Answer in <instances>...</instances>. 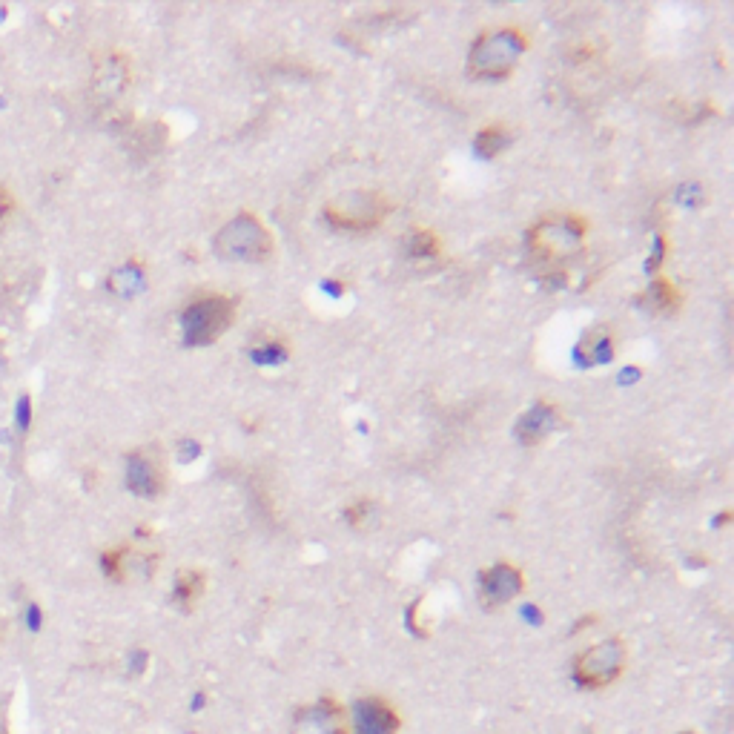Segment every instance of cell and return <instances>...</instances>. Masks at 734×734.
I'll use <instances>...</instances> for the list:
<instances>
[{
  "label": "cell",
  "mask_w": 734,
  "mask_h": 734,
  "mask_svg": "<svg viewBox=\"0 0 734 734\" xmlns=\"http://www.w3.org/2000/svg\"><path fill=\"white\" fill-rule=\"evenodd\" d=\"M276 250L273 233L256 213H238L216 236V253L227 261H267Z\"/></svg>",
  "instance_id": "3"
},
{
  "label": "cell",
  "mask_w": 734,
  "mask_h": 734,
  "mask_svg": "<svg viewBox=\"0 0 734 734\" xmlns=\"http://www.w3.org/2000/svg\"><path fill=\"white\" fill-rule=\"evenodd\" d=\"M525 591V577L514 562H497L479 577V600L485 608H499Z\"/></svg>",
  "instance_id": "9"
},
{
  "label": "cell",
  "mask_w": 734,
  "mask_h": 734,
  "mask_svg": "<svg viewBox=\"0 0 734 734\" xmlns=\"http://www.w3.org/2000/svg\"><path fill=\"white\" fill-rule=\"evenodd\" d=\"M293 734H350L345 706L330 694L299 706L293 717Z\"/></svg>",
  "instance_id": "7"
},
{
  "label": "cell",
  "mask_w": 734,
  "mask_h": 734,
  "mask_svg": "<svg viewBox=\"0 0 734 734\" xmlns=\"http://www.w3.org/2000/svg\"><path fill=\"white\" fill-rule=\"evenodd\" d=\"M528 49V35L519 26H502L494 32H485L476 38L468 72L474 78H505L514 72V66Z\"/></svg>",
  "instance_id": "2"
},
{
  "label": "cell",
  "mask_w": 734,
  "mask_h": 734,
  "mask_svg": "<svg viewBox=\"0 0 734 734\" xmlns=\"http://www.w3.org/2000/svg\"><path fill=\"white\" fill-rule=\"evenodd\" d=\"M508 147V130L502 124H491L476 135V150L482 152L485 158H494L499 152Z\"/></svg>",
  "instance_id": "16"
},
{
  "label": "cell",
  "mask_w": 734,
  "mask_h": 734,
  "mask_svg": "<svg viewBox=\"0 0 734 734\" xmlns=\"http://www.w3.org/2000/svg\"><path fill=\"white\" fill-rule=\"evenodd\" d=\"M9 697H0V734H9V709H6Z\"/></svg>",
  "instance_id": "21"
},
{
  "label": "cell",
  "mask_w": 734,
  "mask_h": 734,
  "mask_svg": "<svg viewBox=\"0 0 734 734\" xmlns=\"http://www.w3.org/2000/svg\"><path fill=\"white\" fill-rule=\"evenodd\" d=\"M236 319V302L221 293H204L195 296L181 313V333L184 345L204 347L213 345L224 336V330Z\"/></svg>",
  "instance_id": "4"
},
{
  "label": "cell",
  "mask_w": 734,
  "mask_h": 734,
  "mask_svg": "<svg viewBox=\"0 0 734 734\" xmlns=\"http://www.w3.org/2000/svg\"><path fill=\"white\" fill-rule=\"evenodd\" d=\"M628 663V648L626 640L620 637H608L597 646L585 648L583 654L574 657V683L580 689H605L611 686L614 680H620V674L626 671Z\"/></svg>",
  "instance_id": "6"
},
{
  "label": "cell",
  "mask_w": 734,
  "mask_h": 734,
  "mask_svg": "<svg viewBox=\"0 0 734 734\" xmlns=\"http://www.w3.org/2000/svg\"><path fill=\"white\" fill-rule=\"evenodd\" d=\"M130 84V61L121 52H107L95 64V92L98 98L112 101L121 98V92Z\"/></svg>",
  "instance_id": "11"
},
{
  "label": "cell",
  "mask_w": 734,
  "mask_h": 734,
  "mask_svg": "<svg viewBox=\"0 0 734 734\" xmlns=\"http://www.w3.org/2000/svg\"><path fill=\"white\" fill-rule=\"evenodd\" d=\"M144 284V273H141V267L138 264H127V267H121L112 281H109V287L115 290V293H121V296H130L135 293L138 287Z\"/></svg>",
  "instance_id": "18"
},
{
  "label": "cell",
  "mask_w": 734,
  "mask_h": 734,
  "mask_svg": "<svg viewBox=\"0 0 734 734\" xmlns=\"http://www.w3.org/2000/svg\"><path fill=\"white\" fill-rule=\"evenodd\" d=\"M439 250H442V244H439L436 233H431V230H411V236H408V253H411L413 259H436Z\"/></svg>",
  "instance_id": "17"
},
{
  "label": "cell",
  "mask_w": 734,
  "mask_h": 734,
  "mask_svg": "<svg viewBox=\"0 0 734 734\" xmlns=\"http://www.w3.org/2000/svg\"><path fill=\"white\" fill-rule=\"evenodd\" d=\"M367 514H370V502H356V505H350L345 511V519L353 525V528H362Z\"/></svg>",
  "instance_id": "20"
},
{
  "label": "cell",
  "mask_w": 734,
  "mask_h": 734,
  "mask_svg": "<svg viewBox=\"0 0 734 734\" xmlns=\"http://www.w3.org/2000/svg\"><path fill=\"white\" fill-rule=\"evenodd\" d=\"M204 588H207V577H204L201 571H193V568L178 571L173 588V600L181 605L184 611H193L195 603H198L201 594H204Z\"/></svg>",
  "instance_id": "13"
},
{
  "label": "cell",
  "mask_w": 734,
  "mask_h": 734,
  "mask_svg": "<svg viewBox=\"0 0 734 734\" xmlns=\"http://www.w3.org/2000/svg\"><path fill=\"white\" fill-rule=\"evenodd\" d=\"M390 213V201L376 190H350L327 201L324 218L347 233H367L376 230Z\"/></svg>",
  "instance_id": "5"
},
{
  "label": "cell",
  "mask_w": 734,
  "mask_h": 734,
  "mask_svg": "<svg viewBox=\"0 0 734 734\" xmlns=\"http://www.w3.org/2000/svg\"><path fill=\"white\" fill-rule=\"evenodd\" d=\"M164 482H167V474H164V465L155 451L144 448V451H135L127 459V485H130L132 494L138 497H158L164 491Z\"/></svg>",
  "instance_id": "10"
},
{
  "label": "cell",
  "mask_w": 734,
  "mask_h": 734,
  "mask_svg": "<svg viewBox=\"0 0 734 734\" xmlns=\"http://www.w3.org/2000/svg\"><path fill=\"white\" fill-rule=\"evenodd\" d=\"M350 712H353L350 734H399L402 729V717L396 712V706L379 694L353 700Z\"/></svg>",
  "instance_id": "8"
},
{
  "label": "cell",
  "mask_w": 734,
  "mask_h": 734,
  "mask_svg": "<svg viewBox=\"0 0 734 734\" xmlns=\"http://www.w3.org/2000/svg\"><path fill=\"white\" fill-rule=\"evenodd\" d=\"M611 345H614V342H611L608 330H605V327H594V330L585 333V339L580 342V347H577V353H580L583 365L608 362V359H611Z\"/></svg>",
  "instance_id": "15"
},
{
  "label": "cell",
  "mask_w": 734,
  "mask_h": 734,
  "mask_svg": "<svg viewBox=\"0 0 734 734\" xmlns=\"http://www.w3.org/2000/svg\"><path fill=\"white\" fill-rule=\"evenodd\" d=\"M9 210H12V198L0 187V224H3V218L9 216Z\"/></svg>",
  "instance_id": "22"
},
{
  "label": "cell",
  "mask_w": 734,
  "mask_h": 734,
  "mask_svg": "<svg viewBox=\"0 0 734 734\" xmlns=\"http://www.w3.org/2000/svg\"><path fill=\"white\" fill-rule=\"evenodd\" d=\"M646 299H648V307H651V310H657V313H663V316H671V313H677V310L683 307V293L677 290V284H674V281L663 279V276L651 281Z\"/></svg>",
  "instance_id": "14"
},
{
  "label": "cell",
  "mask_w": 734,
  "mask_h": 734,
  "mask_svg": "<svg viewBox=\"0 0 734 734\" xmlns=\"http://www.w3.org/2000/svg\"><path fill=\"white\" fill-rule=\"evenodd\" d=\"M287 356V347L281 345L279 339H273V342H264L253 350V359H259V362H281Z\"/></svg>",
  "instance_id": "19"
},
{
  "label": "cell",
  "mask_w": 734,
  "mask_h": 734,
  "mask_svg": "<svg viewBox=\"0 0 734 734\" xmlns=\"http://www.w3.org/2000/svg\"><path fill=\"white\" fill-rule=\"evenodd\" d=\"M560 425H562L560 408H554V405H548V402H540V405H534L531 411L519 419L517 436L525 442V445H540L542 439H545L548 433L557 431Z\"/></svg>",
  "instance_id": "12"
},
{
  "label": "cell",
  "mask_w": 734,
  "mask_h": 734,
  "mask_svg": "<svg viewBox=\"0 0 734 734\" xmlns=\"http://www.w3.org/2000/svg\"><path fill=\"white\" fill-rule=\"evenodd\" d=\"M680 734H694V732H689V729H686V732H680Z\"/></svg>",
  "instance_id": "24"
},
{
  "label": "cell",
  "mask_w": 734,
  "mask_h": 734,
  "mask_svg": "<svg viewBox=\"0 0 734 734\" xmlns=\"http://www.w3.org/2000/svg\"><path fill=\"white\" fill-rule=\"evenodd\" d=\"M3 637H6V623L0 620V640H3Z\"/></svg>",
  "instance_id": "23"
},
{
  "label": "cell",
  "mask_w": 734,
  "mask_h": 734,
  "mask_svg": "<svg viewBox=\"0 0 734 734\" xmlns=\"http://www.w3.org/2000/svg\"><path fill=\"white\" fill-rule=\"evenodd\" d=\"M588 236V221L577 213L545 216L528 230V250L540 261L560 264L583 250Z\"/></svg>",
  "instance_id": "1"
}]
</instances>
